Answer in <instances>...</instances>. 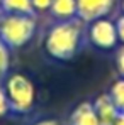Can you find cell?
Wrapping results in <instances>:
<instances>
[{
	"instance_id": "1",
	"label": "cell",
	"mask_w": 124,
	"mask_h": 125,
	"mask_svg": "<svg viewBox=\"0 0 124 125\" xmlns=\"http://www.w3.org/2000/svg\"><path fill=\"white\" fill-rule=\"evenodd\" d=\"M85 22L78 17L68 21H56L44 34L42 47L44 52L55 61H70L82 49L83 39L87 37Z\"/></svg>"
},
{
	"instance_id": "2",
	"label": "cell",
	"mask_w": 124,
	"mask_h": 125,
	"mask_svg": "<svg viewBox=\"0 0 124 125\" xmlns=\"http://www.w3.org/2000/svg\"><path fill=\"white\" fill-rule=\"evenodd\" d=\"M2 86L12 117H24L32 112L36 105V86L27 74L21 71L9 73L2 80Z\"/></svg>"
},
{
	"instance_id": "3",
	"label": "cell",
	"mask_w": 124,
	"mask_h": 125,
	"mask_svg": "<svg viewBox=\"0 0 124 125\" xmlns=\"http://www.w3.org/2000/svg\"><path fill=\"white\" fill-rule=\"evenodd\" d=\"M38 29L36 15L0 14V39L14 52L32 41Z\"/></svg>"
},
{
	"instance_id": "4",
	"label": "cell",
	"mask_w": 124,
	"mask_h": 125,
	"mask_svg": "<svg viewBox=\"0 0 124 125\" xmlns=\"http://www.w3.org/2000/svg\"><path fill=\"white\" fill-rule=\"evenodd\" d=\"M87 39L97 49H104V51L114 49L119 44L116 24L110 19H107V17H100V19H95V21L88 22Z\"/></svg>"
},
{
	"instance_id": "5",
	"label": "cell",
	"mask_w": 124,
	"mask_h": 125,
	"mask_svg": "<svg viewBox=\"0 0 124 125\" xmlns=\"http://www.w3.org/2000/svg\"><path fill=\"white\" fill-rule=\"evenodd\" d=\"M114 9V0H77V17L85 24L107 17Z\"/></svg>"
},
{
	"instance_id": "6",
	"label": "cell",
	"mask_w": 124,
	"mask_h": 125,
	"mask_svg": "<svg viewBox=\"0 0 124 125\" xmlns=\"http://www.w3.org/2000/svg\"><path fill=\"white\" fill-rule=\"evenodd\" d=\"M68 125H100L92 102L78 103L68 117Z\"/></svg>"
},
{
	"instance_id": "7",
	"label": "cell",
	"mask_w": 124,
	"mask_h": 125,
	"mask_svg": "<svg viewBox=\"0 0 124 125\" xmlns=\"http://www.w3.org/2000/svg\"><path fill=\"white\" fill-rule=\"evenodd\" d=\"M92 103H94V108H95V113H97V117H99L100 125H110L114 122V118L117 117V113H119L117 106L110 100L109 93L99 95Z\"/></svg>"
},
{
	"instance_id": "8",
	"label": "cell",
	"mask_w": 124,
	"mask_h": 125,
	"mask_svg": "<svg viewBox=\"0 0 124 125\" xmlns=\"http://www.w3.org/2000/svg\"><path fill=\"white\" fill-rule=\"evenodd\" d=\"M55 21H68L77 17V0H51L48 9Z\"/></svg>"
},
{
	"instance_id": "9",
	"label": "cell",
	"mask_w": 124,
	"mask_h": 125,
	"mask_svg": "<svg viewBox=\"0 0 124 125\" xmlns=\"http://www.w3.org/2000/svg\"><path fill=\"white\" fill-rule=\"evenodd\" d=\"M0 14H27V15H38L31 0H0Z\"/></svg>"
},
{
	"instance_id": "10",
	"label": "cell",
	"mask_w": 124,
	"mask_h": 125,
	"mask_svg": "<svg viewBox=\"0 0 124 125\" xmlns=\"http://www.w3.org/2000/svg\"><path fill=\"white\" fill-rule=\"evenodd\" d=\"M109 96L114 102V105L117 106V110L124 112V78H119V80H116L110 84Z\"/></svg>"
},
{
	"instance_id": "11",
	"label": "cell",
	"mask_w": 124,
	"mask_h": 125,
	"mask_svg": "<svg viewBox=\"0 0 124 125\" xmlns=\"http://www.w3.org/2000/svg\"><path fill=\"white\" fill-rule=\"evenodd\" d=\"M10 54L12 51L0 39V81L10 73Z\"/></svg>"
},
{
	"instance_id": "12",
	"label": "cell",
	"mask_w": 124,
	"mask_h": 125,
	"mask_svg": "<svg viewBox=\"0 0 124 125\" xmlns=\"http://www.w3.org/2000/svg\"><path fill=\"white\" fill-rule=\"evenodd\" d=\"M10 115L9 113V103H7V98H5V91H3V86L0 81V118Z\"/></svg>"
},
{
	"instance_id": "13",
	"label": "cell",
	"mask_w": 124,
	"mask_h": 125,
	"mask_svg": "<svg viewBox=\"0 0 124 125\" xmlns=\"http://www.w3.org/2000/svg\"><path fill=\"white\" fill-rule=\"evenodd\" d=\"M116 68H117L121 78H124V44L117 49V52H116Z\"/></svg>"
},
{
	"instance_id": "14",
	"label": "cell",
	"mask_w": 124,
	"mask_h": 125,
	"mask_svg": "<svg viewBox=\"0 0 124 125\" xmlns=\"http://www.w3.org/2000/svg\"><path fill=\"white\" fill-rule=\"evenodd\" d=\"M32 2V7L36 10V14L39 12H48L49 5H51V0H31Z\"/></svg>"
},
{
	"instance_id": "15",
	"label": "cell",
	"mask_w": 124,
	"mask_h": 125,
	"mask_svg": "<svg viewBox=\"0 0 124 125\" xmlns=\"http://www.w3.org/2000/svg\"><path fill=\"white\" fill-rule=\"evenodd\" d=\"M114 24H116V31H117V39L121 44H124V14L119 15Z\"/></svg>"
},
{
	"instance_id": "16",
	"label": "cell",
	"mask_w": 124,
	"mask_h": 125,
	"mask_svg": "<svg viewBox=\"0 0 124 125\" xmlns=\"http://www.w3.org/2000/svg\"><path fill=\"white\" fill-rule=\"evenodd\" d=\"M27 125H61L56 118H53V117H42V118H36V120H32L31 124Z\"/></svg>"
},
{
	"instance_id": "17",
	"label": "cell",
	"mask_w": 124,
	"mask_h": 125,
	"mask_svg": "<svg viewBox=\"0 0 124 125\" xmlns=\"http://www.w3.org/2000/svg\"><path fill=\"white\" fill-rule=\"evenodd\" d=\"M110 125H124V112H119L117 117L114 118V122H112Z\"/></svg>"
},
{
	"instance_id": "18",
	"label": "cell",
	"mask_w": 124,
	"mask_h": 125,
	"mask_svg": "<svg viewBox=\"0 0 124 125\" xmlns=\"http://www.w3.org/2000/svg\"><path fill=\"white\" fill-rule=\"evenodd\" d=\"M121 9H123V14H124V0H123V3H121Z\"/></svg>"
}]
</instances>
